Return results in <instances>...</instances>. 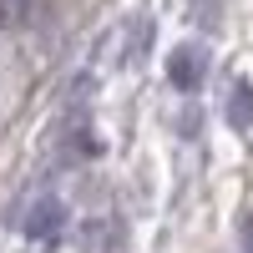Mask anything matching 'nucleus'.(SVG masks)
<instances>
[{"label": "nucleus", "instance_id": "1", "mask_svg": "<svg viewBox=\"0 0 253 253\" xmlns=\"http://www.w3.org/2000/svg\"><path fill=\"white\" fill-rule=\"evenodd\" d=\"M61 228H66V203H61L56 193H41L26 208V218H20V233H26L31 243H56Z\"/></svg>", "mask_w": 253, "mask_h": 253}, {"label": "nucleus", "instance_id": "2", "mask_svg": "<svg viewBox=\"0 0 253 253\" xmlns=\"http://www.w3.org/2000/svg\"><path fill=\"white\" fill-rule=\"evenodd\" d=\"M203 76H208V46H198V41L172 46V56H167V81H172L182 96H193L203 86Z\"/></svg>", "mask_w": 253, "mask_h": 253}, {"label": "nucleus", "instance_id": "3", "mask_svg": "<svg viewBox=\"0 0 253 253\" xmlns=\"http://www.w3.org/2000/svg\"><path fill=\"white\" fill-rule=\"evenodd\" d=\"M223 122L233 126L238 137H253V86L248 81H233L223 96Z\"/></svg>", "mask_w": 253, "mask_h": 253}, {"label": "nucleus", "instance_id": "4", "mask_svg": "<svg viewBox=\"0 0 253 253\" xmlns=\"http://www.w3.org/2000/svg\"><path fill=\"white\" fill-rule=\"evenodd\" d=\"M81 243H86V248H117V243H122V228H117V223L91 218L86 228H81Z\"/></svg>", "mask_w": 253, "mask_h": 253}, {"label": "nucleus", "instance_id": "5", "mask_svg": "<svg viewBox=\"0 0 253 253\" xmlns=\"http://www.w3.org/2000/svg\"><path fill=\"white\" fill-rule=\"evenodd\" d=\"M147 41H152V20L137 15V20H132V41H126V61H137V56L147 51Z\"/></svg>", "mask_w": 253, "mask_h": 253}, {"label": "nucleus", "instance_id": "6", "mask_svg": "<svg viewBox=\"0 0 253 253\" xmlns=\"http://www.w3.org/2000/svg\"><path fill=\"white\" fill-rule=\"evenodd\" d=\"M238 238H243V253H253V213L238 218Z\"/></svg>", "mask_w": 253, "mask_h": 253}]
</instances>
